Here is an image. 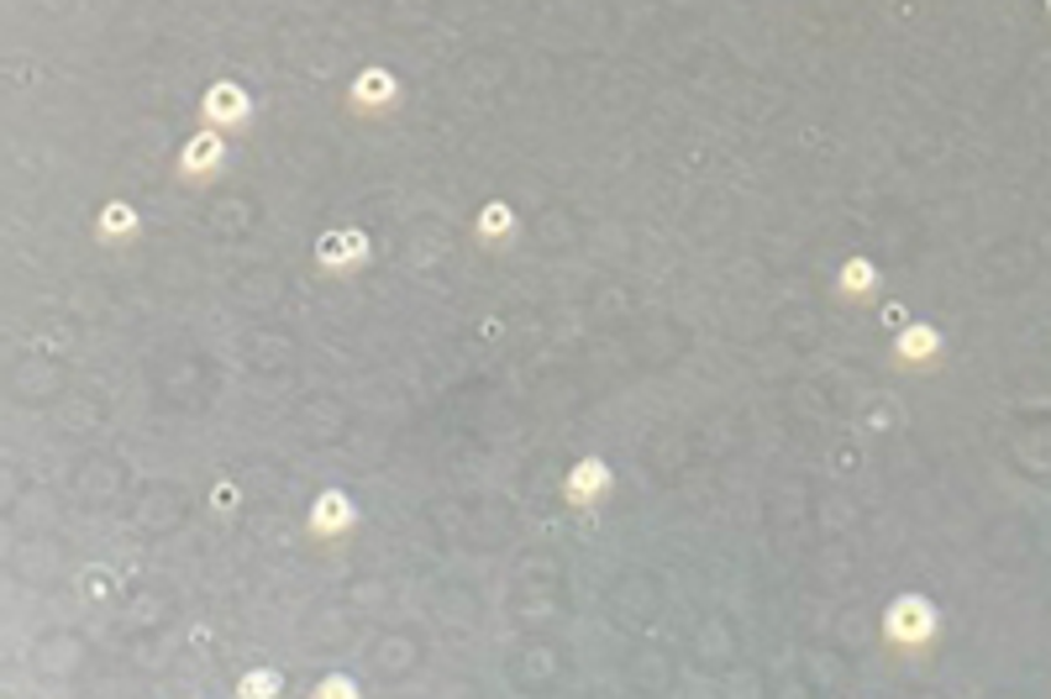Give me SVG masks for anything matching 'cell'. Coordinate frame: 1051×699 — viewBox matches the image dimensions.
Returning <instances> with one entry per match:
<instances>
[{"label": "cell", "instance_id": "cell-1", "mask_svg": "<svg viewBox=\"0 0 1051 699\" xmlns=\"http://www.w3.org/2000/svg\"><path fill=\"white\" fill-rule=\"evenodd\" d=\"M884 652L888 657H899V663H926L936 652V642H941V610H936L931 595H920V589H905V595H894V600L884 604Z\"/></svg>", "mask_w": 1051, "mask_h": 699}, {"label": "cell", "instance_id": "cell-2", "mask_svg": "<svg viewBox=\"0 0 1051 699\" xmlns=\"http://www.w3.org/2000/svg\"><path fill=\"white\" fill-rule=\"evenodd\" d=\"M353 531H358V506H353V495L321 489V495L311 500V510H306V536L321 542V547H342Z\"/></svg>", "mask_w": 1051, "mask_h": 699}, {"label": "cell", "instance_id": "cell-3", "mask_svg": "<svg viewBox=\"0 0 1051 699\" xmlns=\"http://www.w3.org/2000/svg\"><path fill=\"white\" fill-rule=\"evenodd\" d=\"M395 106H400V79H395V69L368 64V69L353 74V85H347V111H353V116L379 121V116H389Z\"/></svg>", "mask_w": 1051, "mask_h": 699}, {"label": "cell", "instance_id": "cell-4", "mask_svg": "<svg viewBox=\"0 0 1051 699\" xmlns=\"http://www.w3.org/2000/svg\"><path fill=\"white\" fill-rule=\"evenodd\" d=\"M610 495H616V468L605 458H578L574 468H568V479H563V500H568L578 515L599 510Z\"/></svg>", "mask_w": 1051, "mask_h": 699}, {"label": "cell", "instance_id": "cell-5", "mask_svg": "<svg viewBox=\"0 0 1051 699\" xmlns=\"http://www.w3.org/2000/svg\"><path fill=\"white\" fill-rule=\"evenodd\" d=\"M200 121L215 126V132H226V137H237V132H247V121H253V100H247L242 85L221 79V85H211L206 100H200Z\"/></svg>", "mask_w": 1051, "mask_h": 699}, {"label": "cell", "instance_id": "cell-6", "mask_svg": "<svg viewBox=\"0 0 1051 699\" xmlns=\"http://www.w3.org/2000/svg\"><path fill=\"white\" fill-rule=\"evenodd\" d=\"M221 164H226V132H215V126H200L190 143L179 147V179L185 185H211Z\"/></svg>", "mask_w": 1051, "mask_h": 699}, {"label": "cell", "instance_id": "cell-7", "mask_svg": "<svg viewBox=\"0 0 1051 699\" xmlns=\"http://www.w3.org/2000/svg\"><path fill=\"white\" fill-rule=\"evenodd\" d=\"M316 264L321 274H353V268L368 264V237L358 226H342V232H327L316 242Z\"/></svg>", "mask_w": 1051, "mask_h": 699}, {"label": "cell", "instance_id": "cell-8", "mask_svg": "<svg viewBox=\"0 0 1051 699\" xmlns=\"http://www.w3.org/2000/svg\"><path fill=\"white\" fill-rule=\"evenodd\" d=\"M941 358V332L936 326H899L894 332V363L899 368H936Z\"/></svg>", "mask_w": 1051, "mask_h": 699}, {"label": "cell", "instance_id": "cell-9", "mask_svg": "<svg viewBox=\"0 0 1051 699\" xmlns=\"http://www.w3.org/2000/svg\"><path fill=\"white\" fill-rule=\"evenodd\" d=\"M474 242L478 247H510L516 242V211L505 200H484L474 217Z\"/></svg>", "mask_w": 1051, "mask_h": 699}, {"label": "cell", "instance_id": "cell-10", "mask_svg": "<svg viewBox=\"0 0 1051 699\" xmlns=\"http://www.w3.org/2000/svg\"><path fill=\"white\" fill-rule=\"evenodd\" d=\"M837 295L852 300V306H867V300L878 295V268H873V258L852 253V258L837 268Z\"/></svg>", "mask_w": 1051, "mask_h": 699}, {"label": "cell", "instance_id": "cell-11", "mask_svg": "<svg viewBox=\"0 0 1051 699\" xmlns=\"http://www.w3.org/2000/svg\"><path fill=\"white\" fill-rule=\"evenodd\" d=\"M137 232H143V221H137V211L126 206V200H106L96 217V237L106 242V247H121V242H137Z\"/></svg>", "mask_w": 1051, "mask_h": 699}, {"label": "cell", "instance_id": "cell-12", "mask_svg": "<svg viewBox=\"0 0 1051 699\" xmlns=\"http://www.w3.org/2000/svg\"><path fill=\"white\" fill-rule=\"evenodd\" d=\"M279 689H285V678L274 674V668H253V674H247V678L237 684V695H242V699H274Z\"/></svg>", "mask_w": 1051, "mask_h": 699}, {"label": "cell", "instance_id": "cell-13", "mask_svg": "<svg viewBox=\"0 0 1051 699\" xmlns=\"http://www.w3.org/2000/svg\"><path fill=\"white\" fill-rule=\"evenodd\" d=\"M316 695L327 699V695H358V684L353 678H327V684H316Z\"/></svg>", "mask_w": 1051, "mask_h": 699}, {"label": "cell", "instance_id": "cell-14", "mask_svg": "<svg viewBox=\"0 0 1051 699\" xmlns=\"http://www.w3.org/2000/svg\"><path fill=\"white\" fill-rule=\"evenodd\" d=\"M215 510H221V515H232V510H237V489H232V484H221V489H215Z\"/></svg>", "mask_w": 1051, "mask_h": 699}, {"label": "cell", "instance_id": "cell-15", "mask_svg": "<svg viewBox=\"0 0 1051 699\" xmlns=\"http://www.w3.org/2000/svg\"><path fill=\"white\" fill-rule=\"evenodd\" d=\"M884 321L899 332V326H905V306H884Z\"/></svg>", "mask_w": 1051, "mask_h": 699}, {"label": "cell", "instance_id": "cell-16", "mask_svg": "<svg viewBox=\"0 0 1051 699\" xmlns=\"http://www.w3.org/2000/svg\"><path fill=\"white\" fill-rule=\"evenodd\" d=\"M1047 11H1051V0H1047Z\"/></svg>", "mask_w": 1051, "mask_h": 699}]
</instances>
